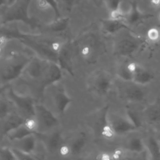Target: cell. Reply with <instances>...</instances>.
Returning a JSON list of instances; mask_svg holds the SVG:
<instances>
[{
	"instance_id": "obj_1",
	"label": "cell",
	"mask_w": 160,
	"mask_h": 160,
	"mask_svg": "<svg viewBox=\"0 0 160 160\" xmlns=\"http://www.w3.org/2000/svg\"><path fill=\"white\" fill-rule=\"evenodd\" d=\"M144 43V41L143 39L131 34H127L114 41L112 45V54L115 56H131Z\"/></svg>"
},
{
	"instance_id": "obj_2",
	"label": "cell",
	"mask_w": 160,
	"mask_h": 160,
	"mask_svg": "<svg viewBox=\"0 0 160 160\" xmlns=\"http://www.w3.org/2000/svg\"><path fill=\"white\" fill-rule=\"evenodd\" d=\"M108 120L114 136L123 135L138 129L127 116L118 115L112 111L108 113Z\"/></svg>"
},
{
	"instance_id": "obj_3",
	"label": "cell",
	"mask_w": 160,
	"mask_h": 160,
	"mask_svg": "<svg viewBox=\"0 0 160 160\" xmlns=\"http://www.w3.org/2000/svg\"><path fill=\"white\" fill-rule=\"evenodd\" d=\"M152 17H153V15L151 14H145L141 12L136 2L134 1L131 3L129 10L123 14V20L129 26L138 24L144 20Z\"/></svg>"
},
{
	"instance_id": "obj_4",
	"label": "cell",
	"mask_w": 160,
	"mask_h": 160,
	"mask_svg": "<svg viewBox=\"0 0 160 160\" xmlns=\"http://www.w3.org/2000/svg\"><path fill=\"white\" fill-rule=\"evenodd\" d=\"M154 78L153 74L140 64L132 73V82L139 86H145L150 83Z\"/></svg>"
},
{
	"instance_id": "obj_5",
	"label": "cell",
	"mask_w": 160,
	"mask_h": 160,
	"mask_svg": "<svg viewBox=\"0 0 160 160\" xmlns=\"http://www.w3.org/2000/svg\"><path fill=\"white\" fill-rule=\"evenodd\" d=\"M143 115L151 124L160 122V98L147 106L143 111Z\"/></svg>"
},
{
	"instance_id": "obj_6",
	"label": "cell",
	"mask_w": 160,
	"mask_h": 160,
	"mask_svg": "<svg viewBox=\"0 0 160 160\" xmlns=\"http://www.w3.org/2000/svg\"><path fill=\"white\" fill-rule=\"evenodd\" d=\"M134 85H130L125 88L123 91V96L125 99L131 102H139L142 101L144 98V93L141 89L140 86L133 83Z\"/></svg>"
},
{
	"instance_id": "obj_7",
	"label": "cell",
	"mask_w": 160,
	"mask_h": 160,
	"mask_svg": "<svg viewBox=\"0 0 160 160\" xmlns=\"http://www.w3.org/2000/svg\"><path fill=\"white\" fill-rule=\"evenodd\" d=\"M159 141L154 136H150L144 142L145 148L149 152L151 159H160V144Z\"/></svg>"
},
{
	"instance_id": "obj_8",
	"label": "cell",
	"mask_w": 160,
	"mask_h": 160,
	"mask_svg": "<svg viewBox=\"0 0 160 160\" xmlns=\"http://www.w3.org/2000/svg\"><path fill=\"white\" fill-rule=\"evenodd\" d=\"M126 149L133 152H141L145 148L144 142L138 137H133L130 138L126 142Z\"/></svg>"
},
{
	"instance_id": "obj_9",
	"label": "cell",
	"mask_w": 160,
	"mask_h": 160,
	"mask_svg": "<svg viewBox=\"0 0 160 160\" xmlns=\"http://www.w3.org/2000/svg\"><path fill=\"white\" fill-rule=\"evenodd\" d=\"M116 76L119 78L120 79L126 82H132V74L129 71L126 64H121L117 68L116 71Z\"/></svg>"
},
{
	"instance_id": "obj_10",
	"label": "cell",
	"mask_w": 160,
	"mask_h": 160,
	"mask_svg": "<svg viewBox=\"0 0 160 160\" xmlns=\"http://www.w3.org/2000/svg\"><path fill=\"white\" fill-rule=\"evenodd\" d=\"M126 116L128 117V118L138 129L141 126V119L139 118L138 113L136 111H134L131 108H128L126 109Z\"/></svg>"
},
{
	"instance_id": "obj_11",
	"label": "cell",
	"mask_w": 160,
	"mask_h": 160,
	"mask_svg": "<svg viewBox=\"0 0 160 160\" xmlns=\"http://www.w3.org/2000/svg\"><path fill=\"white\" fill-rule=\"evenodd\" d=\"M104 2L109 13L121 10V0H104Z\"/></svg>"
},
{
	"instance_id": "obj_12",
	"label": "cell",
	"mask_w": 160,
	"mask_h": 160,
	"mask_svg": "<svg viewBox=\"0 0 160 160\" xmlns=\"http://www.w3.org/2000/svg\"><path fill=\"white\" fill-rule=\"evenodd\" d=\"M38 127L37 120L32 118L29 117L26 118L24 122V128L26 130L29 131H32L35 130Z\"/></svg>"
},
{
	"instance_id": "obj_13",
	"label": "cell",
	"mask_w": 160,
	"mask_h": 160,
	"mask_svg": "<svg viewBox=\"0 0 160 160\" xmlns=\"http://www.w3.org/2000/svg\"><path fill=\"white\" fill-rule=\"evenodd\" d=\"M147 37L149 41L156 42L160 38V31L156 28H152L148 30L147 32Z\"/></svg>"
},
{
	"instance_id": "obj_14",
	"label": "cell",
	"mask_w": 160,
	"mask_h": 160,
	"mask_svg": "<svg viewBox=\"0 0 160 160\" xmlns=\"http://www.w3.org/2000/svg\"><path fill=\"white\" fill-rule=\"evenodd\" d=\"M71 152V149L69 146L66 144L62 145L59 149V154L60 156V159L65 160L66 158L69 154Z\"/></svg>"
},
{
	"instance_id": "obj_15",
	"label": "cell",
	"mask_w": 160,
	"mask_h": 160,
	"mask_svg": "<svg viewBox=\"0 0 160 160\" xmlns=\"http://www.w3.org/2000/svg\"><path fill=\"white\" fill-rule=\"evenodd\" d=\"M152 126V130L154 134V137L160 142V122L151 124Z\"/></svg>"
},
{
	"instance_id": "obj_16",
	"label": "cell",
	"mask_w": 160,
	"mask_h": 160,
	"mask_svg": "<svg viewBox=\"0 0 160 160\" xmlns=\"http://www.w3.org/2000/svg\"><path fill=\"white\" fill-rule=\"evenodd\" d=\"M91 52V48L88 46V45H84L83 46L80 51V53L81 54L84 56V57H87L88 56H89Z\"/></svg>"
},
{
	"instance_id": "obj_17",
	"label": "cell",
	"mask_w": 160,
	"mask_h": 160,
	"mask_svg": "<svg viewBox=\"0 0 160 160\" xmlns=\"http://www.w3.org/2000/svg\"><path fill=\"white\" fill-rule=\"evenodd\" d=\"M61 43L58 41H54L51 44V48L54 51H59L61 48Z\"/></svg>"
},
{
	"instance_id": "obj_18",
	"label": "cell",
	"mask_w": 160,
	"mask_h": 160,
	"mask_svg": "<svg viewBox=\"0 0 160 160\" xmlns=\"http://www.w3.org/2000/svg\"><path fill=\"white\" fill-rule=\"evenodd\" d=\"M6 38L4 36H0V47H3L6 43Z\"/></svg>"
},
{
	"instance_id": "obj_19",
	"label": "cell",
	"mask_w": 160,
	"mask_h": 160,
	"mask_svg": "<svg viewBox=\"0 0 160 160\" xmlns=\"http://www.w3.org/2000/svg\"><path fill=\"white\" fill-rule=\"evenodd\" d=\"M151 4L156 8L160 6V0H151Z\"/></svg>"
},
{
	"instance_id": "obj_20",
	"label": "cell",
	"mask_w": 160,
	"mask_h": 160,
	"mask_svg": "<svg viewBox=\"0 0 160 160\" xmlns=\"http://www.w3.org/2000/svg\"><path fill=\"white\" fill-rule=\"evenodd\" d=\"M2 47H0V55L2 53Z\"/></svg>"
},
{
	"instance_id": "obj_21",
	"label": "cell",
	"mask_w": 160,
	"mask_h": 160,
	"mask_svg": "<svg viewBox=\"0 0 160 160\" xmlns=\"http://www.w3.org/2000/svg\"><path fill=\"white\" fill-rule=\"evenodd\" d=\"M158 19H159V20L160 21V12H159V14H158Z\"/></svg>"
}]
</instances>
